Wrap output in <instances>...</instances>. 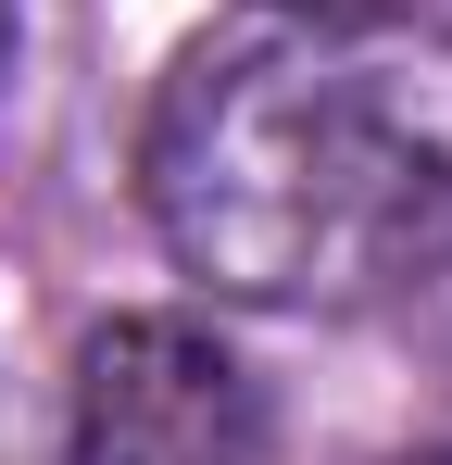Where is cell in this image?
<instances>
[{
    "mask_svg": "<svg viewBox=\"0 0 452 465\" xmlns=\"http://www.w3.org/2000/svg\"><path fill=\"white\" fill-rule=\"evenodd\" d=\"M0 38H13V0H0Z\"/></svg>",
    "mask_w": 452,
    "mask_h": 465,
    "instance_id": "5b68a950",
    "label": "cell"
},
{
    "mask_svg": "<svg viewBox=\"0 0 452 465\" xmlns=\"http://www.w3.org/2000/svg\"><path fill=\"white\" fill-rule=\"evenodd\" d=\"M64 465H264V390L189 314H113L75 352Z\"/></svg>",
    "mask_w": 452,
    "mask_h": 465,
    "instance_id": "7a4b0ae2",
    "label": "cell"
},
{
    "mask_svg": "<svg viewBox=\"0 0 452 465\" xmlns=\"http://www.w3.org/2000/svg\"><path fill=\"white\" fill-rule=\"evenodd\" d=\"M139 202L214 302L314 314L427 277L452 227V114L352 25L201 38L139 139Z\"/></svg>",
    "mask_w": 452,
    "mask_h": 465,
    "instance_id": "6da1fadb",
    "label": "cell"
},
{
    "mask_svg": "<svg viewBox=\"0 0 452 465\" xmlns=\"http://www.w3.org/2000/svg\"><path fill=\"white\" fill-rule=\"evenodd\" d=\"M264 13H290V25H352V38H377V25H415V13H440V0H264Z\"/></svg>",
    "mask_w": 452,
    "mask_h": 465,
    "instance_id": "3957f363",
    "label": "cell"
},
{
    "mask_svg": "<svg viewBox=\"0 0 452 465\" xmlns=\"http://www.w3.org/2000/svg\"><path fill=\"white\" fill-rule=\"evenodd\" d=\"M389 465H452V440H427V453H389Z\"/></svg>",
    "mask_w": 452,
    "mask_h": 465,
    "instance_id": "277c9868",
    "label": "cell"
}]
</instances>
